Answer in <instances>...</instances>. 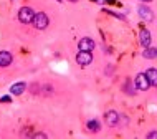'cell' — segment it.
I'll use <instances>...</instances> for the list:
<instances>
[{"label":"cell","mask_w":157,"mask_h":139,"mask_svg":"<svg viewBox=\"0 0 157 139\" xmlns=\"http://www.w3.org/2000/svg\"><path fill=\"white\" fill-rule=\"evenodd\" d=\"M32 23L36 30H45V28L48 27V17H46L43 12H38V14H35V17H33Z\"/></svg>","instance_id":"cell-1"},{"label":"cell","mask_w":157,"mask_h":139,"mask_svg":"<svg viewBox=\"0 0 157 139\" xmlns=\"http://www.w3.org/2000/svg\"><path fill=\"white\" fill-rule=\"evenodd\" d=\"M33 17H35V12H33L30 7L20 8V12H18V20H20L22 23H32V22H33Z\"/></svg>","instance_id":"cell-2"},{"label":"cell","mask_w":157,"mask_h":139,"mask_svg":"<svg viewBox=\"0 0 157 139\" xmlns=\"http://www.w3.org/2000/svg\"><path fill=\"white\" fill-rule=\"evenodd\" d=\"M76 61H78V65H81V66L91 65V61H93V53H91V52H83V50H79V53L76 55Z\"/></svg>","instance_id":"cell-3"},{"label":"cell","mask_w":157,"mask_h":139,"mask_svg":"<svg viewBox=\"0 0 157 139\" xmlns=\"http://www.w3.org/2000/svg\"><path fill=\"white\" fill-rule=\"evenodd\" d=\"M149 86H151V83H149V79H147L146 73H139L137 76H136V88H137L139 91L149 90Z\"/></svg>","instance_id":"cell-4"},{"label":"cell","mask_w":157,"mask_h":139,"mask_svg":"<svg viewBox=\"0 0 157 139\" xmlns=\"http://www.w3.org/2000/svg\"><path fill=\"white\" fill-rule=\"evenodd\" d=\"M104 121L108 126H111V128H114V126H117V123H119V114H117L116 111H108L104 116Z\"/></svg>","instance_id":"cell-5"},{"label":"cell","mask_w":157,"mask_h":139,"mask_svg":"<svg viewBox=\"0 0 157 139\" xmlns=\"http://www.w3.org/2000/svg\"><path fill=\"white\" fill-rule=\"evenodd\" d=\"M78 48L83 50V52H93V48H94V41L91 38H81L78 43Z\"/></svg>","instance_id":"cell-6"},{"label":"cell","mask_w":157,"mask_h":139,"mask_svg":"<svg viewBox=\"0 0 157 139\" xmlns=\"http://www.w3.org/2000/svg\"><path fill=\"white\" fill-rule=\"evenodd\" d=\"M137 12H139V15H141V18H144L146 22H151L152 18H154V14H152V10L149 7H144V5H141L137 8Z\"/></svg>","instance_id":"cell-7"},{"label":"cell","mask_w":157,"mask_h":139,"mask_svg":"<svg viewBox=\"0 0 157 139\" xmlns=\"http://www.w3.org/2000/svg\"><path fill=\"white\" fill-rule=\"evenodd\" d=\"M139 40H141V45L144 46V48H147V46H151V33L149 30H141V33H139Z\"/></svg>","instance_id":"cell-8"},{"label":"cell","mask_w":157,"mask_h":139,"mask_svg":"<svg viewBox=\"0 0 157 139\" xmlns=\"http://www.w3.org/2000/svg\"><path fill=\"white\" fill-rule=\"evenodd\" d=\"M25 88H27V85H25L23 81H18V83H15V85L10 86V93L15 95V96H18V95H22V93L25 91Z\"/></svg>","instance_id":"cell-9"},{"label":"cell","mask_w":157,"mask_h":139,"mask_svg":"<svg viewBox=\"0 0 157 139\" xmlns=\"http://www.w3.org/2000/svg\"><path fill=\"white\" fill-rule=\"evenodd\" d=\"M146 76L149 79L151 86H157V70L155 68H149L146 71Z\"/></svg>","instance_id":"cell-10"},{"label":"cell","mask_w":157,"mask_h":139,"mask_svg":"<svg viewBox=\"0 0 157 139\" xmlns=\"http://www.w3.org/2000/svg\"><path fill=\"white\" fill-rule=\"evenodd\" d=\"M12 63V53L0 52V66H8Z\"/></svg>","instance_id":"cell-11"},{"label":"cell","mask_w":157,"mask_h":139,"mask_svg":"<svg viewBox=\"0 0 157 139\" xmlns=\"http://www.w3.org/2000/svg\"><path fill=\"white\" fill-rule=\"evenodd\" d=\"M144 58H147V60H152V58H157V48H151V46H147V48H144Z\"/></svg>","instance_id":"cell-12"},{"label":"cell","mask_w":157,"mask_h":139,"mask_svg":"<svg viewBox=\"0 0 157 139\" xmlns=\"http://www.w3.org/2000/svg\"><path fill=\"white\" fill-rule=\"evenodd\" d=\"M88 129H90V131H93V133H98V131H99V123H98V121H94V119H93V121H88Z\"/></svg>","instance_id":"cell-13"},{"label":"cell","mask_w":157,"mask_h":139,"mask_svg":"<svg viewBox=\"0 0 157 139\" xmlns=\"http://www.w3.org/2000/svg\"><path fill=\"white\" fill-rule=\"evenodd\" d=\"M147 137H149V139H157V131L149 133V134H147Z\"/></svg>","instance_id":"cell-14"},{"label":"cell","mask_w":157,"mask_h":139,"mask_svg":"<svg viewBox=\"0 0 157 139\" xmlns=\"http://www.w3.org/2000/svg\"><path fill=\"white\" fill-rule=\"evenodd\" d=\"M0 101H2V103H8V101H12V99H10V96H3Z\"/></svg>","instance_id":"cell-15"},{"label":"cell","mask_w":157,"mask_h":139,"mask_svg":"<svg viewBox=\"0 0 157 139\" xmlns=\"http://www.w3.org/2000/svg\"><path fill=\"white\" fill-rule=\"evenodd\" d=\"M141 2H151V0H141Z\"/></svg>","instance_id":"cell-16"},{"label":"cell","mask_w":157,"mask_h":139,"mask_svg":"<svg viewBox=\"0 0 157 139\" xmlns=\"http://www.w3.org/2000/svg\"><path fill=\"white\" fill-rule=\"evenodd\" d=\"M98 2H104V0H98Z\"/></svg>","instance_id":"cell-17"},{"label":"cell","mask_w":157,"mask_h":139,"mask_svg":"<svg viewBox=\"0 0 157 139\" xmlns=\"http://www.w3.org/2000/svg\"><path fill=\"white\" fill-rule=\"evenodd\" d=\"M71 2H76V0H71Z\"/></svg>","instance_id":"cell-18"},{"label":"cell","mask_w":157,"mask_h":139,"mask_svg":"<svg viewBox=\"0 0 157 139\" xmlns=\"http://www.w3.org/2000/svg\"><path fill=\"white\" fill-rule=\"evenodd\" d=\"M58 2H61V0H58Z\"/></svg>","instance_id":"cell-19"}]
</instances>
